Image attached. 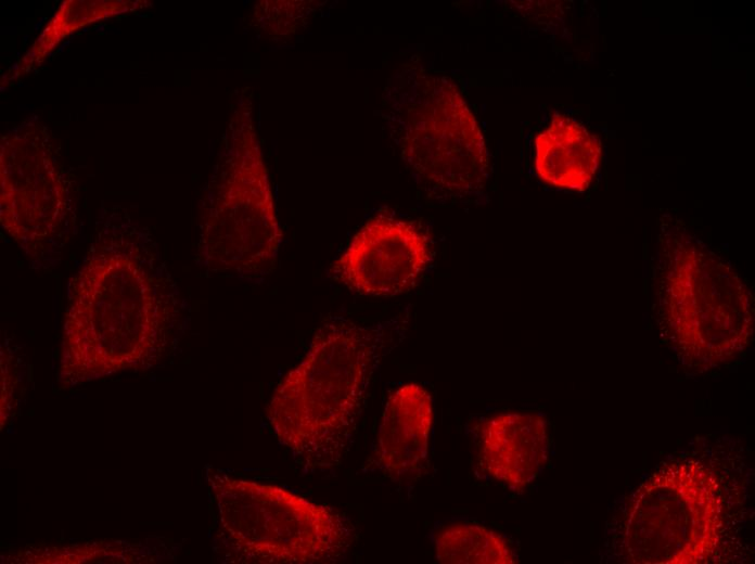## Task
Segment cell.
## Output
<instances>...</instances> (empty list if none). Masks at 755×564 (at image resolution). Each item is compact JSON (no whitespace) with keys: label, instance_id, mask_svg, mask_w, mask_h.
I'll return each instance as SVG.
<instances>
[{"label":"cell","instance_id":"1","mask_svg":"<svg viewBox=\"0 0 755 564\" xmlns=\"http://www.w3.org/2000/svg\"><path fill=\"white\" fill-rule=\"evenodd\" d=\"M181 307L150 232L125 211H111L68 283L65 370L85 377L156 354Z\"/></svg>","mask_w":755,"mask_h":564},{"label":"cell","instance_id":"2","mask_svg":"<svg viewBox=\"0 0 755 564\" xmlns=\"http://www.w3.org/2000/svg\"><path fill=\"white\" fill-rule=\"evenodd\" d=\"M404 331L399 317L373 324L334 317L315 332L266 409L277 438L303 464L328 467L341 461L372 375Z\"/></svg>","mask_w":755,"mask_h":564},{"label":"cell","instance_id":"3","mask_svg":"<svg viewBox=\"0 0 755 564\" xmlns=\"http://www.w3.org/2000/svg\"><path fill=\"white\" fill-rule=\"evenodd\" d=\"M652 284L661 334L687 369L718 368L750 345L751 289L730 262L680 223L661 230Z\"/></svg>","mask_w":755,"mask_h":564},{"label":"cell","instance_id":"4","mask_svg":"<svg viewBox=\"0 0 755 564\" xmlns=\"http://www.w3.org/2000/svg\"><path fill=\"white\" fill-rule=\"evenodd\" d=\"M729 477L705 458L664 462L634 492L620 555L634 564H706L730 559L738 503Z\"/></svg>","mask_w":755,"mask_h":564},{"label":"cell","instance_id":"5","mask_svg":"<svg viewBox=\"0 0 755 564\" xmlns=\"http://www.w3.org/2000/svg\"><path fill=\"white\" fill-rule=\"evenodd\" d=\"M385 102L392 136L419 181L434 196L478 195L489 177L488 151L453 81L407 67L391 79Z\"/></svg>","mask_w":755,"mask_h":564},{"label":"cell","instance_id":"6","mask_svg":"<svg viewBox=\"0 0 755 564\" xmlns=\"http://www.w3.org/2000/svg\"><path fill=\"white\" fill-rule=\"evenodd\" d=\"M246 100L231 117L207 185L199 256L209 271L258 278L273 266L283 234Z\"/></svg>","mask_w":755,"mask_h":564},{"label":"cell","instance_id":"7","mask_svg":"<svg viewBox=\"0 0 755 564\" xmlns=\"http://www.w3.org/2000/svg\"><path fill=\"white\" fill-rule=\"evenodd\" d=\"M223 527L245 562L321 564L343 561L355 527L338 511L284 488L215 475Z\"/></svg>","mask_w":755,"mask_h":564},{"label":"cell","instance_id":"8","mask_svg":"<svg viewBox=\"0 0 755 564\" xmlns=\"http://www.w3.org/2000/svg\"><path fill=\"white\" fill-rule=\"evenodd\" d=\"M56 143L36 119L1 139V223L33 257L61 248L74 223V183Z\"/></svg>","mask_w":755,"mask_h":564},{"label":"cell","instance_id":"9","mask_svg":"<svg viewBox=\"0 0 755 564\" xmlns=\"http://www.w3.org/2000/svg\"><path fill=\"white\" fill-rule=\"evenodd\" d=\"M431 260L430 240L413 223L378 215L355 234L330 274L356 293L391 297L413 289Z\"/></svg>","mask_w":755,"mask_h":564},{"label":"cell","instance_id":"10","mask_svg":"<svg viewBox=\"0 0 755 564\" xmlns=\"http://www.w3.org/2000/svg\"><path fill=\"white\" fill-rule=\"evenodd\" d=\"M477 471L512 491L526 488L546 466L548 423L532 412H503L475 422L469 430Z\"/></svg>","mask_w":755,"mask_h":564},{"label":"cell","instance_id":"11","mask_svg":"<svg viewBox=\"0 0 755 564\" xmlns=\"http://www.w3.org/2000/svg\"><path fill=\"white\" fill-rule=\"evenodd\" d=\"M430 393L417 383L394 390L379 425L373 464L395 482H413L425 472L433 426Z\"/></svg>","mask_w":755,"mask_h":564},{"label":"cell","instance_id":"12","mask_svg":"<svg viewBox=\"0 0 755 564\" xmlns=\"http://www.w3.org/2000/svg\"><path fill=\"white\" fill-rule=\"evenodd\" d=\"M602 156L600 140L579 121L555 114L535 138V170L556 188L585 191Z\"/></svg>","mask_w":755,"mask_h":564},{"label":"cell","instance_id":"13","mask_svg":"<svg viewBox=\"0 0 755 564\" xmlns=\"http://www.w3.org/2000/svg\"><path fill=\"white\" fill-rule=\"evenodd\" d=\"M145 3L133 0L64 1L28 51L8 72L7 79H16L39 66L65 38L86 25L149 5Z\"/></svg>","mask_w":755,"mask_h":564},{"label":"cell","instance_id":"14","mask_svg":"<svg viewBox=\"0 0 755 564\" xmlns=\"http://www.w3.org/2000/svg\"><path fill=\"white\" fill-rule=\"evenodd\" d=\"M435 557L447 564H514L519 556L500 533L466 520L445 521L430 531Z\"/></svg>","mask_w":755,"mask_h":564}]
</instances>
